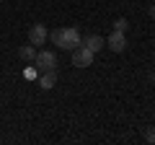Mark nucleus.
<instances>
[{
  "label": "nucleus",
  "instance_id": "obj_7",
  "mask_svg": "<svg viewBox=\"0 0 155 145\" xmlns=\"http://www.w3.org/2000/svg\"><path fill=\"white\" fill-rule=\"evenodd\" d=\"M54 83H57V70H44V72H39V86H41L44 91L54 88Z\"/></svg>",
  "mask_w": 155,
  "mask_h": 145
},
{
  "label": "nucleus",
  "instance_id": "obj_13",
  "mask_svg": "<svg viewBox=\"0 0 155 145\" xmlns=\"http://www.w3.org/2000/svg\"><path fill=\"white\" fill-rule=\"evenodd\" d=\"M150 83H153V86H155V72H150Z\"/></svg>",
  "mask_w": 155,
  "mask_h": 145
},
{
  "label": "nucleus",
  "instance_id": "obj_6",
  "mask_svg": "<svg viewBox=\"0 0 155 145\" xmlns=\"http://www.w3.org/2000/svg\"><path fill=\"white\" fill-rule=\"evenodd\" d=\"M80 44H83V47H88V49L96 55V52H101V49L106 47V39H104V36H98V34H91V36H85V39L80 42Z\"/></svg>",
  "mask_w": 155,
  "mask_h": 145
},
{
  "label": "nucleus",
  "instance_id": "obj_1",
  "mask_svg": "<svg viewBox=\"0 0 155 145\" xmlns=\"http://www.w3.org/2000/svg\"><path fill=\"white\" fill-rule=\"evenodd\" d=\"M49 39H52V44H54V47L72 52L75 47H80L83 36H80V31H78L75 26H60V29H54V31L49 34Z\"/></svg>",
  "mask_w": 155,
  "mask_h": 145
},
{
  "label": "nucleus",
  "instance_id": "obj_8",
  "mask_svg": "<svg viewBox=\"0 0 155 145\" xmlns=\"http://www.w3.org/2000/svg\"><path fill=\"white\" fill-rule=\"evenodd\" d=\"M18 57H21L23 62H34V57H36V47L28 42V44H21L18 47Z\"/></svg>",
  "mask_w": 155,
  "mask_h": 145
},
{
  "label": "nucleus",
  "instance_id": "obj_10",
  "mask_svg": "<svg viewBox=\"0 0 155 145\" xmlns=\"http://www.w3.org/2000/svg\"><path fill=\"white\" fill-rule=\"evenodd\" d=\"M145 140L155 145V127H147V130H145Z\"/></svg>",
  "mask_w": 155,
  "mask_h": 145
},
{
  "label": "nucleus",
  "instance_id": "obj_5",
  "mask_svg": "<svg viewBox=\"0 0 155 145\" xmlns=\"http://www.w3.org/2000/svg\"><path fill=\"white\" fill-rule=\"evenodd\" d=\"M28 42H31L34 47L47 44V26L44 23H34V26L28 29Z\"/></svg>",
  "mask_w": 155,
  "mask_h": 145
},
{
  "label": "nucleus",
  "instance_id": "obj_3",
  "mask_svg": "<svg viewBox=\"0 0 155 145\" xmlns=\"http://www.w3.org/2000/svg\"><path fill=\"white\" fill-rule=\"evenodd\" d=\"M93 52L88 49V47H75V49H72V65L75 67H88V65H93Z\"/></svg>",
  "mask_w": 155,
  "mask_h": 145
},
{
  "label": "nucleus",
  "instance_id": "obj_11",
  "mask_svg": "<svg viewBox=\"0 0 155 145\" xmlns=\"http://www.w3.org/2000/svg\"><path fill=\"white\" fill-rule=\"evenodd\" d=\"M26 78H39V70H36V67H28V70H26Z\"/></svg>",
  "mask_w": 155,
  "mask_h": 145
},
{
  "label": "nucleus",
  "instance_id": "obj_2",
  "mask_svg": "<svg viewBox=\"0 0 155 145\" xmlns=\"http://www.w3.org/2000/svg\"><path fill=\"white\" fill-rule=\"evenodd\" d=\"M34 67H36L39 72H44V70H57V55H54L52 49H36Z\"/></svg>",
  "mask_w": 155,
  "mask_h": 145
},
{
  "label": "nucleus",
  "instance_id": "obj_9",
  "mask_svg": "<svg viewBox=\"0 0 155 145\" xmlns=\"http://www.w3.org/2000/svg\"><path fill=\"white\" fill-rule=\"evenodd\" d=\"M114 29H116V31H124V34H127L129 21H127V18H116V21H114Z\"/></svg>",
  "mask_w": 155,
  "mask_h": 145
},
{
  "label": "nucleus",
  "instance_id": "obj_12",
  "mask_svg": "<svg viewBox=\"0 0 155 145\" xmlns=\"http://www.w3.org/2000/svg\"><path fill=\"white\" fill-rule=\"evenodd\" d=\"M147 13H150V18L155 21V3H150V8H147Z\"/></svg>",
  "mask_w": 155,
  "mask_h": 145
},
{
  "label": "nucleus",
  "instance_id": "obj_4",
  "mask_svg": "<svg viewBox=\"0 0 155 145\" xmlns=\"http://www.w3.org/2000/svg\"><path fill=\"white\" fill-rule=\"evenodd\" d=\"M106 44H109L111 52H124V49H127V34H124V31H116V29H114V31L109 34Z\"/></svg>",
  "mask_w": 155,
  "mask_h": 145
}]
</instances>
